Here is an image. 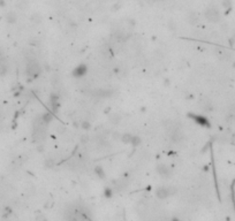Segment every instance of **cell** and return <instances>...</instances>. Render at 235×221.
Returning a JSON list of instances; mask_svg holds the SVG:
<instances>
[{
    "mask_svg": "<svg viewBox=\"0 0 235 221\" xmlns=\"http://www.w3.org/2000/svg\"><path fill=\"white\" fill-rule=\"evenodd\" d=\"M42 73V67L37 60H30L26 64V74L27 76L31 77V78H36L39 76V74Z\"/></svg>",
    "mask_w": 235,
    "mask_h": 221,
    "instance_id": "obj_1",
    "label": "cell"
},
{
    "mask_svg": "<svg viewBox=\"0 0 235 221\" xmlns=\"http://www.w3.org/2000/svg\"><path fill=\"white\" fill-rule=\"evenodd\" d=\"M176 192V189L173 188V187H159L158 189L156 190V196L159 198V199H166L169 196L174 195Z\"/></svg>",
    "mask_w": 235,
    "mask_h": 221,
    "instance_id": "obj_2",
    "label": "cell"
},
{
    "mask_svg": "<svg viewBox=\"0 0 235 221\" xmlns=\"http://www.w3.org/2000/svg\"><path fill=\"white\" fill-rule=\"evenodd\" d=\"M49 105H50V109H51L50 112H52L53 114L57 113V112L59 111V108H60V99H59V97L57 95L51 96V99H50Z\"/></svg>",
    "mask_w": 235,
    "mask_h": 221,
    "instance_id": "obj_3",
    "label": "cell"
},
{
    "mask_svg": "<svg viewBox=\"0 0 235 221\" xmlns=\"http://www.w3.org/2000/svg\"><path fill=\"white\" fill-rule=\"evenodd\" d=\"M87 71H88V67L84 64V63H81V64H78V66H76L74 69H73V76L74 77H82V76H84L85 74H87Z\"/></svg>",
    "mask_w": 235,
    "mask_h": 221,
    "instance_id": "obj_4",
    "label": "cell"
},
{
    "mask_svg": "<svg viewBox=\"0 0 235 221\" xmlns=\"http://www.w3.org/2000/svg\"><path fill=\"white\" fill-rule=\"evenodd\" d=\"M189 118H191V120H194L196 123L201 125L202 127H210L209 120H207L206 118L200 115V114H194V113H193V114H189Z\"/></svg>",
    "mask_w": 235,
    "mask_h": 221,
    "instance_id": "obj_5",
    "label": "cell"
},
{
    "mask_svg": "<svg viewBox=\"0 0 235 221\" xmlns=\"http://www.w3.org/2000/svg\"><path fill=\"white\" fill-rule=\"evenodd\" d=\"M157 172L159 173L160 176H164V177H169L171 174H172L171 168L168 166H166V165H159L157 167Z\"/></svg>",
    "mask_w": 235,
    "mask_h": 221,
    "instance_id": "obj_6",
    "label": "cell"
},
{
    "mask_svg": "<svg viewBox=\"0 0 235 221\" xmlns=\"http://www.w3.org/2000/svg\"><path fill=\"white\" fill-rule=\"evenodd\" d=\"M8 71V62L5 58H0V76H5Z\"/></svg>",
    "mask_w": 235,
    "mask_h": 221,
    "instance_id": "obj_7",
    "label": "cell"
},
{
    "mask_svg": "<svg viewBox=\"0 0 235 221\" xmlns=\"http://www.w3.org/2000/svg\"><path fill=\"white\" fill-rule=\"evenodd\" d=\"M206 17L210 20V21H217L218 20V13L213 9H210L207 13H206Z\"/></svg>",
    "mask_w": 235,
    "mask_h": 221,
    "instance_id": "obj_8",
    "label": "cell"
},
{
    "mask_svg": "<svg viewBox=\"0 0 235 221\" xmlns=\"http://www.w3.org/2000/svg\"><path fill=\"white\" fill-rule=\"evenodd\" d=\"M96 173L98 174V176H101V179H104V177H105V173L103 172V169H101V166H98V167L96 168Z\"/></svg>",
    "mask_w": 235,
    "mask_h": 221,
    "instance_id": "obj_9",
    "label": "cell"
},
{
    "mask_svg": "<svg viewBox=\"0 0 235 221\" xmlns=\"http://www.w3.org/2000/svg\"><path fill=\"white\" fill-rule=\"evenodd\" d=\"M35 221H47V218H46L44 214H38V215L36 217Z\"/></svg>",
    "mask_w": 235,
    "mask_h": 221,
    "instance_id": "obj_10",
    "label": "cell"
},
{
    "mask_svg": "<svg viewBox=\"0 0 235 221\" xmlns=\"http://www.w3.org/2000/svg\"><path fill=\"white\" fill-rule=\"evenodd\" d=\"M105 197H112V190L108 189V188H106V190H105Z\"/></svg>",
    "mask_w": 235,
    "mask_h": 221,
    "instance_id": "obj_11",
    "label": "cell"
},
{
    "mask_svg": "<svg viewBox=\"0 0 235 221\" xmlns=\"http://www.w3.org/2000/svg\"><path fill=\"white\" fill-rule=\"evenodd\" d=\"M82 127H83L85 130H88V129L91 127V125H90L89 122H82Z\"/></svg>",
    "mask_w": 235,
    "mask_h": 221,
    "instance_id": "obj_12",
    "label": "cell"
},
{
    "mask_svg": "<svg viewBox=\"0 0 235 221\" xmlns=\"http://www.w3.org/2000/svg\"><path fill=\"white\" fill-rule=\"evenodd\" d=\"M171 221H181L180 219H177V218H172L171 219Z\"/></svg>",
    "mask_w": 235,
    "mask_h": 221,
    "instance_id": "obj_13",
    "label": "cell"
}]
</instances>
